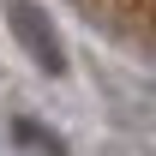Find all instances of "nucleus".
Returning <instances> with one entry per match:
<instances>
[{"instance_id": "f257e3e1", "label": "nucleus", "mask_w": 156, "mask_h": 156, "mask_svg": "<svg viewBox=\"0 0 156 156\" xmlns=\"http://www.w3.org/2000/svg\"><path fill=\"white\" fill-rule=\"evenodd\" d=\"M72 6L96 24V30H108L114 42L156 54V0H72Z\"/></svg>"}]
</instances>
